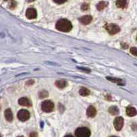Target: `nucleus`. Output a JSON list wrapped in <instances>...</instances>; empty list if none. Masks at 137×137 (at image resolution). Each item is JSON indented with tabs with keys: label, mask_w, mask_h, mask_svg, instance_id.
<instances>
[{
	"label": "nucleus",
	"mask_w": 137,
	"mask_h": 137,
	"mask_svg": "<svg viewBox=\"0 0 137 137\" xmlns=\"http://www.w3.org/2000/svg\"><path fill=\"white\" fill-rule=\"evenodd\" d=\"M107 5H108V3H106L105 1H100L99 2L98 4H97V10H102L103 9H104L106 6H107Z\"/></svg>",
	"instance_id": "obj_18"
},
{
	"label": "nucleus",
	"mask_w": 137,
	"mask_h": 137,
	"mask_svg": "<svg viewBox=\"0 0 137 137\" xmlns=\"http://www.w3.org/2000/svg\"><path fill=\"white\" fill-rule=\"evenodd\" d=\"M106 79L109 81H110L111 82H113V83H116L119 85H123V80L120 79H117V78H114V77H110V76H107Z\"/></svg>",
	"instance_id": "obj_15"
},
{
	"label": "nucleus",
	"mask_w": 137,
	"mask_h": 137,
	"mask_svg": "<svg viewBox=\"0 0 137 137\" xmlns=\"http://www.w3.org/2000/svg\"><path fill=\"white\" fill-rule=\"evenodd\" d=\"M130 52L132 55L137 56V48L135 47H132L130 48Z\"/></svg>",
	"instance_id": "obj_21"
},
{
	"label": "nucleus",
	"mask_w": 137,
	"mask_h": 137,
	"mask_svg": "<svg viewBox=\"0 0 137 137\" xmlns=\"http://www.w3.org/2000/svg\"><path fill=\"white\" fill-rule=\"evenodd\" d=\"M106 30L108 31V32L110 35H114L118 33L120 31V28L119 26L114 24H106Z\"/></svg>",
	"instance_id": "obj_4"
},
{
	"label": "nucleus",
	"mask_w": 137,
	"mask_h": 137,
	"mask_svg": "<svg viewBox=\"0 0 137 137\" xmlns=\"http://www.w3.org/2000/svg\"><path fill=\"white\" fill-rule=\"evenodd\" d=\"M64 137H73L72 135H71V134H67V135H66V136H64Z\"/></svg>",
	"instance_id": "obj_26"
},
{
	"label": "nucleus",
	"mask_w": 137,
	"mask_h": 137,
	"mask_svg": "<svg viewBox=\"0 0 137 137\" xmlns=\"http://www.w3.org/2000/svg\"></svg>",
	"instance_id": "obj_29"
},
{
	"label": "nucleus",
	"mask_w": 137,
	"mask_h": 137,
	"mask_svg": "<svg viewBox=\"0 0 137 137\" xmlns=\"http://www.w3.org/2000/svg\"><path fill=\"white\" fill-rule=\"evenodd\" d=\"M126 114L129 117H134L137 114V111L134 107H128L126 108Z\"/></svg>",
	"instance_id": "obj_11"
},
{
	"label": "nucleus",
	"mask_w": 137,
	"mask_h": 137,
	"mask_svg": "<svg viewBox=\"0 0 137 137\" xmlns=\"http://www.w3.org/2000/svg\"><path fill=\"white\" fill-rule=\"evenodd\" d=\"M33 83H34V81H32V80H30V81H29L28 83H27V86H28L29 84H33Z\"/></svg>",
	"instance_id": "obj_25"
},
{
	"label": "nucleus",
	"mask_w": 137,
	"mask_h": 137,
	"mask_svg": "<svg viewBox=\"0 0 137 137\" xmlns=\"http://www.w3.org/2000/svg\"><path fill=\"white\" fill-rule=\"evenodd\" d=\"M88 8H89V6L87 4H83L81 7L82 10H87L88 9Z\"/></svg>",
	"instance_id": "obj_22"
},
{
	"label": "nucleus",
	"mask_w": 137,
	"mask_h": 137,
	"mask_svg": "<svg viewBox=\"0 0 137 137\" xmlns=\"http://www.w3.org/2000/svg\"><path fill=\"white\" fill-rule=\"evenodd\" d=\"M4 115H5V118L8 122H11L13 119V112L11 111V110L10 108L7 109L4 112Z\"/></svg>",
	"instance_id": "obj_12"
},
{
	"label": "nucleus",
	"mask_w": 137,
	"mask_h": 137,
	"mask_svg": "<svg viewBox=\"0 0 137 137\" xmlns=\"http://www.w3.org/2000/svg\"><path fill=\"white\" fill-rule=\"evenodd\" d=\"M38 96L40 99H43V98H46L48 96V92L47 91H41L38 93Z\"/></svg>",
	"instance_id": "obj_19"
},
{
	"label": "nucleus",
	"mask_w": 137,
	"mask_h": 137,
	"mask_svg": "<svg viewBox=\"0 0 137 137\" xmlns=\"http://www.w3.org/2000/svg\"><path fill=\"white\" fill-rule=\"evenodd\" d=\"M26 1H27V2H29V3H30V2H32V1H35V0H26Z\"/></svg>",
	"instance_id": "obj_27"
},
{
	"label": "nucleus",
	"mask_w": 137,
	"mask_h": 137,
	"mask_svg": "<svg viewBox=\"0 0 137 137\" xmlns=\"http://www.w3.org/2000/svg\"><path fill=\"white\" fill-rule=\"evenodd\" d=\"M55 85L57 87L62 89V88H64L67 86V82L64 80H58V81H56Z\"/></svg>",
	"instance_id": "obj_13"
},
{
	"label": "nucleus",
	"mask_w": 137,
	"mask_h": 137,
	"mask_svg": "<svg viewBox=\"0 0 137 137\" xmlns=\"http://www.w3.org/2000/svg\"><path fill=\"white\" fill-rule=\"evenodd\" d=\"M123 123H124L123 118L121 117H119L115 118L114 121V127L116 129V130L120 131L123 126Z\"/></svg>",
	"instance_id": "obj_6"
},
{
	"label": "nucleus",
	"mask_w": 137,
	"mask_h": 137,
	"mask_svg": "<svg viewBox=\"0 0 137 137\" xmlns=\"http://www.w3.org/2000/svg\"><path fill=\"white\" fill-rule=\"evenodd\" d=\"M79 93L82 96H87L90 94V91H89V90H88L87 87H82L80 89Z\"/></svg>",
	"instance_id": "obj_16"
},
{
	"label": "nucleus",
	"mask_w": 137,
	"mask_h": 137,
	"mask_svg": "<svg viewBox=\"0 0 137 137\" xmlns=\"http://www.w3.org/2000/svg\"><path fill=\"white\" fill-rule=\"evenodd\" d=\"M108 112H110V114H111L112 115H117L119 114V108L117 106H111L108 109Z\"/></svg>",
	"instance_id": "obj_17"
},
{
	"label": "nucleus",
	"mask_w": 137,
	"mask_h": 137,
	"mask_svg": "<svg viewBox=\"0 0 137 137\" xmlns=\"http://www.w3.org/2000/svg\"><path fill=\"white\" fill-rule=\"evenodd\" d=\"M25 16L29 19H35L37 17V12L36 9H34L33 8H30L26 10Z\"/></svg>",
	"instance_id": "obj_7"
},
{
	"label": "nucleus",
	"mask_w": 137,
	"mask_h": 137,
	"mask_svg": "<svg viewBox=\"0 0 137 137\" xmlns=\"http://www.w3.org/2000/svg\"><path fill=\"white\" fill-rule=\"evenodd\" d=\"M55 3L58 4H62L64 2H66L67 0H53Z\"/></svg>",
	"instance_id": "obj_23"
},
{
	"label": "nucleus",
	"mask_w": 137,
	"mask_h": 137,
	"mask_svg": "<svg viewBox=\"0 0 137 137\" xmlns=\"http://www.w3.org/2000/svg\"><path fill=\"white\" fill-rule=\"evenodd\" d=\"M96 113H97V111H96L95 108L93 106H91L88 107V108L87 109V114L88 117L93 118L94 117H95Z\"/></svg>",
	"instance_id": "obj_9"
},
{
	"label": "nucleus",
	"mask_w": 137,
	"mask_h": 137,
	"mask_svg": "<svg viewBox=\"0 0 137 137\" xmlns=\"http://www.w3.org/2000/svg\"><path fill=\"white\" fill-rule=\"evenodd\" d=\"M19 104L20 106H26V107H30L32 106L31 102L27 98H21L19 100Z\"/></svg>",
	"instance_id": "obj_10"
},
{
	"label": "nucleus",
	"mask_w": 137,
	"mask_h": 137,
	"mask_svg": "<svg viewBox=\"0 0 137 137\" xmlns=\"http://www.w3.org/2000/svg\"><path fill=\"white\" fill-rule=\"evenodd\" d=\"M75 134L77 137H90L91 131L84 127H78L75 130Z\"/></svg>",
	"instance_id": "obj_2"
},
{
	"label": "nucleus",
	"mask_w": 137,
	"mask_h": 137,
	"mask_svg": "<svg viewBox=\"0 0 137 137\" xmlns=\"http://www.w3.org/2000/svg\"><path fill=\"white\" fill-rule=\"evenodd\" d=\"M17 6V2L15 1H14V0H11L10 1V3H9V8H10V9H14L15 8V7Z\"/></svg>",
	"instance_id": "obj_20"
},
{
	"label": "nucleus",
	"mask_w": 137,
	"mask_h": 137,
	"mask_svg": "<svg viewBox=\"0 0 137 137\" xmlns=\"http://www.w3.org/2000/svg\"><path fill=\"white\" fill-rule=\"evenodd\" d=\"M56 28L57 30L61 32H67L71 30L72 24L68 19H62L58 20L56 24Z\"/></svg>",
	"instance_id": "obj_1"
},
{
	"label": "nucleus",
	"mask_w": 137,
	"mask_h": 137,
	"mask_svg": "<svg viewBox=\"0 0 137 137\" xmlns=\"http://www.w3.org/2000/svg\"><path fill=\"white\" fill-rule=\"evenodd\" d=\"M92 20H93V18L91 15H85V16H83L79 19L80 22L84 25L89 24L92 21Z\"/></svg>",
	"instance_id": "obj_8"
},
{
	"label": "nucleus",
	"mask_w": 137,
	"mask_h": 137,
	"mask_svg": "<svg viewBox=\"0 0 137 137\" xmlns=\"http://www.w3.org/2000/svg\"><path fill=\"white\" fill-rule=\"evenodd\" d=\"M42 110L45 112H51L54 110V104L51 101H45L42 103Z\"/></svg>",
	"instance_id": "obj_3"
},
{
	"label": "nucleus",
	"mask_w": 137,
	"mask_h": 137,
	"mask_svg": "<svg viewBox=\"0 0 137 137\" xmlns=\"http://www.w3.org/2000/svg\"><path fill=\"white\" fill-rule=\"evenodd\" d=\"M30 112L26 110H21L17 114V117L21 121H26L30 118Z\"/></svg>",
	"instance_id": "obj_5"
},
{
	"label": "nucleus",
	"mask_w": 137,
	"mask_h": 137,
	"mask_svg": "<svg viewBox=\"0 0 137 137\" xmlns=\"http://www.w3.org/2000/svg\"></svg>",
	"instance_id": "obj_28"
},
{
	"label": "nucleus",
	"mask_w": 137,
	"mask_h": 137,
	"mask_svg": "<svg viewBox=\"0 0 137 137\" xmlns=\"http://www.w3.org/2000/svg\"></svg>",
	"instance_id": "obj_30"
},
{
	"label": "nucleus",
	"mask_w": 137,
	"mask_h": 137,
	"mask_svg": "<svg viewBox=\"0 0 137 137\" xmlns=\"http://www.w3.org/2000/svg\"><path fill=\"white\" fill-rule=\"evenodd\" d=\"M116 5L118 8H124L127 6V0H117Z\"/></svg>",
	"instance_id": "obj_14"
},
{
	"label": "nucleus",
	"mask_w": 137,
	"mask_h": 137,
	"mask_svg": "<svg viewBox=\"0 0 137 137\" xmlns=\"http://www.w3.org/2000/svg\"><path fill=\"white\" fill-rule=\"evenodd\" d=\"M30 137H37V134L36 132H32L30 135Z\"/></svg>",
	"instance_id": "obj_24"
}]
</instances>
